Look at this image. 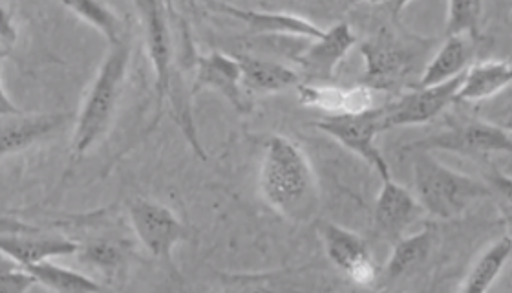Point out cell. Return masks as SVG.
<instances>
[{
    "label": "cell",
    "instance_id": "obj_1",
    "mask_svg": "<svg viewBox=\"0 0 512 293\" xmlns=\"http://www.w3.org/2000/svg\"><path fill=\"white\" fill-rule=\"evenodd\" d=\"M260 193L267 206L289 222H308L317 213L319 193L310 160L286 136L267 138Z\"/></svg>",
    "mask_w": 512,
    "mask_h": 293
},
{
    "label": "cell",
    "instance_id": "obj_2",
    "mask_svg": "<svg viewBox=\"0 0 512 293\" xmlns=\"http://www.w3.org/2000/svg\"><path fill=\"white\" fill-rule=\"evenodd\" d=\"M130 59L132 41L128 33L116 43H108L107 55L86 92L85 101L75 121L72 162L81 160L105 138L118 112Z\"/></svg>",
    "mask_w": 512,
    "mask_h": 293
},
{
    "label": "cell",
    "instance_id": "obj_3",
    "mask_svg": "<svg viewBox=\"0 0 512 293\" xmlns=\"http://www.w3.org/2000/svg\"><path fill=\"white\" fill-rule=\"evenodd\" d=\"M414 187L423 211L441 220L461 217L472 204L491 195L483 182L450 169L427 151H416L414 156Z\"/></svg>",
    "mask_w": 512,
    "mask_h": 293
},
{
    "label": "cell",
    "instance_id": "obj_4",
    "mask_svg": "<svg viewBox=\"0 0 512 293\" xmlns=\"http://www.w3.org/2000/svg\"><path fill=\"white\" fill-rule=\"evenodd\" d=\"M128 218L141 246L172 275H178L174 250L189 237V229L171 207L149 198H134L128 202Z\"/></svg>",
    "mask_w": 512,
    "mask_h": 293
},
{
    "label": "cell",
    "instance_id": "obj_5",
    "mask_svg": "<svg viewBox=\"0 0 512 293\" xmlns=\"http://www.w3.org/2000/svg\"><path fill=\"white\" fill-rule=\"evenodd\" d=\"M364 76L361 85L370 90L394 92L416 66V54L390 28H381L372 39L361 44Z\"/></svg>",
    "mask_w": 512,
    "mask_h": 293
},
{
    "label": "cell",
    "instance_id": "obj_6",
    "mask_svg": "<svg viewBox=\"0 0 512 293\" xmlns=\"http://www.w3.org/2000/svg\"><path fill=\"white\" fill-rule=\"evenodd\" d=\"M138 11L139 22L145 35V46L149 52L150 65L154 72V94H156V116L150 125L149 132L160 121L161 110L171 88L174 76V52H172L171 26L167 19V8L163 0H134Z\"/></svg>",
    "mask_w": 512,
    "mask_h": 293
},
{
    "label": "cell",
    "instance_id": "obj_7",
    "mask_svg": "<svg viewBox=\"0 0 512 293\" xmlns=\"http://www.w3.org/2000/svg\"><path fill=\"white\" fill-rule=\"evenodd\" d=\"M315 127L324 134H328L335 142L341 143L344 149L352 151L359 158H363L368 165H372L383 180L392 178L383 152L375 145L377 136L384 132L381 109L374 107L357 114L328 116L324 120L317 121Z\"/></svg>",
    "mask_w": 512,
    "mask_h": 293
},
{
    "label": "cell",
    "instance_id": "obj_8",
    "mask_svg": "<svg viewBox=\"0 0 512 293\" xmlns=\"http://www.w3.org/2000/svg\"><path fill=\"white\" fill-rule=\"evenodd\" d=\"M512 149L511 132L489 121H467L450 131L432 134L423 140L408 143L405 151H448L458 154H487Z\"/></svg>",
    "mask_w": 512,
    "mask_h": 293
},
{
    "label": "cell",
    "instance_id": "obj_9",
    "mask_svg": "<svg viewBox=\"0 0 512 293\" xmlns=\"http://www.w3.org/2000/svg\"><path fill=\"white\" fill-rule=\"evenodd\" d=\"M463 74L434 87H417L416 90L399 96L394 103L381 107L384 131L395 127L423 125L438 118L447 107L456 103V94Z\"/></svg>",
    "mask_w": 512,
    "mask_h": 293
},
{
    "label": "cell",
    "instance_id": "obj_10",
    "mask_svg": "<svg viewBox=\"0 0 512 293\" xmlns=\"http://www.w3.org/2000/svg\"><path fill=\"white\" fill-rule=\"evenodd\" d=\"M320 240L330 259L346 277L355 284L370 286L377 281L379 272L375 268L366 240L333 222H322L319 226Z\"/></svg>",
    "mask_w": 512,
    "mask_h": 293
},
{
    "label": "cell",
    "instance_id": "obj_11",
    "mask_svg": "<svg viewBox=\"0 0 512 293\" xmlns=\"http://www.w3.org/2000/svg\"><path fill=\"white\" fill-rule=\"evenodd\" d=\"M355 43L357 37L348 22L333 24L295 57L300 65V77H306L308 83H331L342 59L350 54Z\"/></svg>",
    "mask_w": 512,
    "mask_h": 293
},
{
    "label": "cell",
    "instance_id": "obj_12",
    "mask_svg": "<svg viewBox=\"0 0 512 293\" xmlns=\"http://www.w3.org/2000/svg\"><path fill=\"white\" fill-rule=\"evenodd\" d=\"M200 90H213L222 98L229 101L233 109L240 114L251 112V96L242 87V72L236 57L211 52L202 55L196 61V74L192 83L191 94H198Z\"/></svg>",
    "mask_w": 512,
    "mask_h": 293
},
{
    "label": "cell",
    "instance_id": "obj_13",
    "mask_svg": "<svg viewBox=\"0 0 512 293\" xmlns=\"http://www.w3.org/2000/svg\"><path fill=\"white\" fill-rule=\"evenodd\" d=\"M70 116L63 112L50 114H10L0 116V158L28 151L33 145L52 138L68 123Z\"/></svg>",
    "mask_w": 512,
    "mask_h": 293
},
{
    "label": "cell",
    "instance_id": "obj_14",
    "mask_svg": "<svg viewBox=\"0 0 512 293\" xmlns=\"http://www.w3.org/2000/svg\"><path fill=\"white\" fill-rule=\"evenodd\" d=\"M421 211L423 207L419 206L416 196L406 187L397 184L392 178L383 180L381 193L375 202V231L384 239L395 242L416 222Z\"/></svg>",
    "mask_w": 512,
    "mask_h": 293
},
{
    "label": "cell",
    "instance_id": "obj_15",
    "mask_svg": "<svg viewBox=\"0 0 512 293\" xmlns=\"http://www.w3.org/2000/svg\"><path fill=\"white\" fill-rule=\"evenodd\" d=\"M79 242L57 233H0V251L24 268L75 255Z\"/></svg>",
    "mask_w": 512,
    "mask_h": 293
},
{
    "label": "cell",
    "instance_id": "obj_16",
    "mask_svg": "<svg viewBox=\"0 0 512 293\" xmlns=\"http://www.w3.org/2000/svg\"><path fill=\"white\" fill-rule=\"evenodd\" d=\"M216 10L222 11L229 17H235L238 21L249 26V30L256 33H267V35H286V37H300V39H319L324 30L313 24V22L291 15V13H275V11H258L238 8L224 2L214 4Z\"/></svg>",
    "mask_w": 512,
    "mask_h": 293
},
{
    "label": "cell",
    "instance_id": "obj_17",
    "mask_svg": "<svg viewBox=\"0 0 512 293\" xmlns=\"http://www.w3.org/2000/svg\"><path fill=\"white\" fill-rule=\"evenodd\" d=\"M297 88L302 105L326 110L331 116L357 114L374 109V94L364 85L342 88L331 87L328 83H300Z\"/></svg>",
    "mask_w": 512,
    "mask_h": 293
},
{
    "label": "cell",
    "instance_id": "obj_18",
    "mask_svg": "<svg viewBox=\"0 0 512 293\" xmlns=\"http://www.w3.org/2000/svg\"><path fill=\"white\" fill-rule=\"evenodd\" d=\"M242 72V87L247 94H277L289 88L299 87L302 83L297 70L282 65L278 61L262 59L255 55H238L236 57Z\"/></svg>",
    "mask_w": 512,
    "mask_h": 293
},
{
    "label": "cell",
    "instance_id": "obj_19",
    "mask_svg": "<svg viewBox=\"0 0 512 293\" xmlns=\"http://www.w3.org/2000/svg\"><path fill=\"white\" fill-rule=\"evenodd\" d=\"M511 65L507 61H483L465 70L456 94V103H476L500 94L511 85Z\"/></svg>",
    "mask_w": 512,
    "mask_h": 293
},
{
    "label": "cell",
    "instance_id": "obj_20",
    "mask_svg": "<svg viewBox=\"0 0 512 293\" xmlns=\"http://www.w3.org/2000/svg\"><path fill=\"white\" fill-rule=\"evenodd\" d=\"M472 39L465 35H450L441 44L438 54L428 61L427 68L419 77L417 87H434L461 76L472 59Z\"/></svg>",
    "mask_w": 512,
    "mask_h": 293
},
{
    "label": "cell",
    "instance_id": "obj_21",
    "mask_svg": "<svg viewBox=\"0 0 512 293\" xmlns=\"http://www.w3.org/2000/svg\"><path fill=\"white\" fill-rule=\"evenodd\" d=\"M434 248V231L423 229L410 237H401L394 242V251L384 264V281H397L425 264Z\"/></svg>",
    "mask_w": 512,
    "mask_h": 293
},
{
    "label": "cell",
    "instance_id": "obj_22",
    "mask_svg": "<svg viewBox=\"0 0 512 293\" xmlns=\"http://www.w3.org/2000/svg\"><path fill=\"white\" fill-rule=\"evenodd\" d=\"M32 273L37 286L59 293H92L105 290V286L97 283L96 279L88 277L85 273L66 268L52 261L39 262L26 268Z\"/></svg>",
    "mask_w": 512,
    "mask_h": 293
},
{
    "label": "cell",
    "instance_id": "obj_23",
    "mask_svg": "<svg viewBox=\"0 0 512 293\" xmlns=\"http://www.w3.org/2000/svg\"><path fill=\"white\" fill-rule=\"evenodd\" d=\"M511 250L512 240L509 235H503L496 242H492L485 253H481L480 259L474 262L472 270L459 290L463 293L487 292L503 272L511 257Z\"/></svg>",
    "mask_w": 512,
    "mask_h": 293
},
{
    "label": "cell",
    "instance_id": "obj_24",
    "mask_svg": "<svg viewBox=\"0 0 512 293\" xmlns=\"http://www.w3.org/2000/svg\"><path fill=\"white\" fill-rule=\"evenodd\" d=\"M63 2L79 19L88 22L92 28H96L97 32L105 35L108 43H116L128 33L119 21L118 15L101 0H63Z\"/></svg>",
    "mask_w": 512,
    "mask_h": 293
},
{
    "label": "cell",
    "instance_id": "obj_25",
    "mask_svg": "<svg viewBox=\"0 0 512 293\" xmlns=\"http://www.w3.org/2000/svg\"><path fill=\"white\" fill-rule=\"evenodd\" d=\"M483 0H448L447 26L445 33L465 35L472 41L480 39Z\"/></svg>",
    "mask_w": 512,
    "mask_h": 293
},
{
    "label": "cell",
    "instance_id": "obj_26",
    "mask_svg": "<svg viewBox=\"0 0 512 293\" xmlns=\"http://www.w3.org/2000/svg\"><path fill=\"white\" fill-rule=\"evenodd\" d=\"M77 255L81 261L94 266L103 273H116L127 261V250L112 240H94L86 246H79Z\"/></svg>",
    "mask_w": 512,
    "mask_h": 293
},
{
    "label": "cell",
    "instance_id": "obj_27",
    "mask_svg": "<svg viewBox=\"0 0 512 293\" xmlns=\"http://www.w3.org/2000/svg\"><path fill=\"white\" fill-rule=\"evenodd\" d=\"M35 286L32 273L0 251V293H24Z\"/></svg>",
    "mask_w": 512,
    "mask_h": 293
},
{
    "label": "cell",
    "instance_id": "obj_28",
    "mask_svg": "<svg viewBox=\"0 0 512 293\" xmlns=\"http://www.w3.org/2000/svg\"><path fill=\"white\" fill-rule=\"evenodd\" d=\"M19 39V32H17V26L11 19L8 10L2 6L0 2V52H6L10 50L17 43Z\"/></svg>",
    "mask_w": 512,
    "mask_h": 293
},
{
    "label": "cell",
    "instance_id": "obj_29",
    "mask_svg": "<svg viewBox=\"0 0 512 293\" xmlns=\"http://www.w3.org/2000/svg\"><path fill=\"white\" fill-rule=\"evenodd\" d=\"M2 57H4V52H0V116H10V114H17L21 110L11 101L6 88H4V83H2Z\"/></svg>",
    "mask_w": 512,
    "mask_h": 293
},
{
    "label": "cell",
    "instance_id": "obj_30",
    "mask_svg": "<svg viewBox=\"0 0 512 293\" xmlns=\"http://www.w3.org/2000/svg\"><path fill=\"white\" fill-rule=\"evenodd\" d=\"M388 2V6H390V11H392V15H399L401 11L405 10L406 6L412 2V0H386Z\"/></svg>",
    "mask_w": 512,
    "mask_h": 293
},
{
    "label": "cell",
    "instance_id": "obj_31",
    "mask_svg": "<svg viewBox=\"0 0 512 293\" xmlns=\"http://www.w3.org/2000/svg\"><path fill=\"white\" fill-rule=\"evenodd\" d=\"M366 2H370V4H381V2H386V0H366Z\"/></svg>",
    "mask_w": 512,
    "mask_h": 293
}]
</instances>
